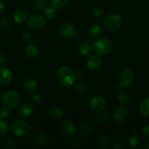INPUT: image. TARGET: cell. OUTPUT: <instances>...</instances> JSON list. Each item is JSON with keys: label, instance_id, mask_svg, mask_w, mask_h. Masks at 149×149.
Returning a JSON list of instances; mask_svg holds the SVG:
<instances>
[{"label": "cell", "instance_id": "cell-14", "mask_svg": "<svg viewBox=\"0 0 149 149\" xmlns=\"http://www.w3.org/2000/svg\"><path fill=\"white\" fill-rule=\"evenodd\" d=\"M49 141V136L45 132H38L34 139V143L39 148H42L47 145Z\"/></svg>", "mask_w": 149, "mask_h": 149}, {"label": "cell", "instance_id": "cell-3", "mask_svg": "<svg viewBox=\"0 0 149 149\" xmlns=\"http://www.w3.org/2000/svg\"><path fill=\"white\" fill-rule=\"evenodd\" d=\"M31 125L26 121L21 119H15L12 122L11 130L13 134L17 137L26 136L30 132Z\"/></svg>", "mask_w": 149, "mask_h": 149}, {"label": "cell", "instance_id": "cell-20", "mask_svg": "<svg viewBox=\"0 0 149 149\" xmlns=\"http://www.w3.org/2000/svg\"><path fill=\"white\" fill-rule=\"evenodd\" d=\"M13 19L15 23H18V24H22V23L26 22L27 15L25 12L22 11V10H18L13 15Z\"/></svg>", "mask_w": 149, "mask_h": 149}, {"label": "cell", "instance_id": "cell-33", "mask_svg": "<svg viewBox=\"0 0 149 149\" xmlns=\"http://www.w3.org/2000/svg\"><path fill=\"white\" fill-rule=\"evenodd\" d=\"M68 1L69 0H50V3L51 6L55 9H59L67 5Z\"/></svg>", "mask_w": 149, "mask_h": 149}, {"label": "cell", "instance_id": "cell-30", "mask_svg": "<svg viewBox=\"0 0 149 149\" xmlns=\"http://www.w3.org/2000/svg\"><path fill=\"white\" fill-rule=\"evenodd\" d=\"M74 88H75L76 91L80 94H86L89 90L87 84L84 82H81V81L76 83L75 85H74Z\"/></svg>", "mask_w": 149, "mask_h": 149}, {"label": "cell", "instance_id": "cell-38", "mask_svg": "<svg viewBox=\"0 0 149 149\" xmlns=\"http://www.w3.org/2000/svg\"><path fill=\"white\" fill-rule=\"evenodd\" d=\"M92 13H93V16H94V17H101V16H102V10H101V9L98 8V7H95V8H93Z\"/></svg>", "mask_w": 149, "mask_h": 149}, {"label": "cell", "instance_id": "cell-29", "mask_svg": "<svg viewBox=\"0 0 149 149\" xmlns=\"http://www.w3.org/2000/svg\"><path fill=\"white\" fill-rule=\"evenodd\" d=\"M1 146L5 149H15L17 147V143L12 138H5L2 141Z\"/></svg>", "mask_w": 149, "mask_h": 149}, {"label": "cell", "instance_id": "cell-39", "mask_svg": "<svg viewBox=\"0 0 149 149\" xmlns=\"http://www.w3.org/2000/svg\"><path fill=\"white\" fill-rule=\"evenodd\" d=\"M6 61V57L5 55H4L3 53H1L0 52V65H4Z\"/></svg>", "mask_w": 149, "mask_h": 149}, {"label": "cell", "instance_id": "cell-34", "mask_svg": "<svg viewBox=\"0 0 149 149\" xmlns=\"http://www.w3.org/2000/svg\"><path fill=\"white\" fill-rule=\"evenodd\" d=\"M10 113V111L8 107L5 106L0 107V118L1 119H5V118L8 117Z\"/></svg>", "mask_w": 149, "mask_h": 149}, {"label": "cell", "instance_id": "cell-9", "mask_svg": "<svg viewBox=\"0 0 149 149\" xmlns=\"http://www.w3.org/2000/svg\"><path fill=\"white\" fill-rule=\"evenodd\" d=\"M102 60L96 55H90L86 61V65L89 69L92 71H98L102 66Z\"/></svg>", "mask_w": 149, "mask_h": 149}, {"label": "cell", "instance_id": "cell-2", "mask_svg": "<svg viewBox=\"0 0 149 149\" xmlns=\"http://www.w3.org/2000/svg\"><path fill=\"white\" fill-rule=\"evenodd\" d=\"M92 49L99 55H106L111 52L112 44L110 39L107 38L98 39L92 45Z\"/></svg>", "mask_w": 149, "mask_h": 149}, {"label": "cell", "instance_id": "cell-22", "mask_svg": "<svg viewBox=\"0 0 149 149\" xmlns=\"http://www.w3.org/2000/svg\"><path fill=\"white\" fill-rule=\"evenodd\" d=\"M89 36L91 38H98L102 33V28L97 23H94L92 25L89 29Z\"/></svg>", "mask_w": 149, "mask_h": 149}, {"label": "cell", "instance_id": "cell-26", "mask_svg": "<svg viewBox=\"0 0 149 149\" xmlns=\"http://www.w3.org/2000/svg\"><path fill=\"white\" fill-rule=\"evenodd\" d=\"M109 120V116L106 112H101L97 113L95 116V121L96 123L99 124V125H104V124L107 123Z\"/></svg>", "mask_w": 149, "mask_h": 149}, {"label": "cell", "instance_id": "cell-1", "mask_svg": "<svg viewBox=\"0 0 149 149\" xmlns=\"http://www.w3.org/2000/svg\"><path fill=\"white\" fill-rule=\"evenodd\" d=\"M77 78L76 73L71 67L64 66L60 67L56 72V79L63 86H70L74 84Z\"/></svg>", "mask_w": 149, "mask_h": 149}, {"label": "cell", "instance_id": "cell-42", "mask_svg": "<svg viewBox=\"0 0 149 149\" xmlns=\"http://www.w3.org/2000/svg\"><path fill=\"white\" fill-rule=\"evenodd\" d=\"M112 148H115V149H119V148H122V146L121 145V143H115L113 145V146H112Z\"/></svg>", "mask_w": 149, "mask_h": 149}, {"label": "cell", "instance_id": "cell-25", "mask_svg": "<svg viewBox=\"0 0 149 149\" xmlns=\"http://www.w3.org/2000/svg\"><path fill=\"white\" fill-rule=\"evenodd\" d=\"M49 115L53 119H60L64 115V111L58 107H52L48 111Z\"/></svg>", "mask_w": 149, "mask_h": 149}, {"label": "cell", "instance_id": "cell-4", "mask_svg": "<svg viewBox=\"0 0 149 149\" xmlns=\"http://www.w3.org/2000/svg\"><path fill=\"white\" fill-rule=\"evenodd\" d=\"M21 101L20 95L15 91L10 90L3 95L2 102L4 105L9 109H14L20 104Z\"/></svg>", "mask_w": 149, "mask_h": 149}, {"label": "cell", "instance_id": "cell-13", "mask_svg": "<svg viewBox=\"0 0 149 149\" xmlns=\"http://www.w3.org/2000/svg\"><path fill=\"white\" fill-rule=\"evenodd\" d=\"M59 31L65 38H72L74 36V28L72 23H64L60 26Z\"/></svg>", "mask_w": 149, "mask_h": 149}, {"label": "cell", "instance_id": "cell-36", "mask_svg": "<svg viewBox=\"0 0 149 149\" xmlns=\"http://www.w3.org/2000/svg\"><path fill=\"white\" fill-rule=\"evenodd\" d=\"M32 101L33 102L34 104H39L42 101V97L40 95L35 94L32 97Z\"/></svg>", "mask_w": 149, "mask_h": 149}, {"label": "cell", "instance_id": "cell-8", "mask_svg": "<svg viewBox=\"0 0 149 149\" xmlns=\"http://www.w3.org/2000/svg\"><path fill=\"white\" fill-rule=\"evenodd\" d=\"M106 100L101 96H94L90 100V108L96 112L102 111L106 107Z\"/></svg>", "mask_w": 149, "mask_h": 149}, {"label": "cell", "instance_id": "cell-6", "mask_svg": "<svg viewBox=\"0 0 149 149\" xmlns=\"http://www.w3.org/2000/svg\"><path fill=\"white\" fill-rule=\"evenodd\" d=\"M45 17L39 14L32 15L26 20L27 26L33 30H39L42 29L45 25Z\"/></svg>", "mask_w": 149, "mask_h": 149}, {"label": "cell", "instance_id": "cell-19", "mask_svg": "<svg viewBox=\"0 0 149 149\" xmlns=\"http://www.w3.org/2000/svg\"><path fill=\"white\" fill-rule=\"evenodd\" d=\"M92 130H93V128H92L91 125L88 123V122H86V123H83V125H81V126L79 127L78 132L81 136L86 137L90 135L92 132Z\"/></svg>", "mask_w": 149, "mask_h": 149}, {"label": "cell", "instance_id": "cell-23", "mask_svg": "<svg viewBox=\"0 0 149 149\" xmlns=\"http://www.w3.org/2000/svg\"><path fill=\"white\" fill-rule=\"evenodd\" d=\"M117 99L118 101L123 104H127L130 101L131 96L127 92L124 91V90H120L117 94Z\"/></svg>", "mask_w": 149, "mask_h": 149}, {"label": "cell", "instance_id": "cell-41", "mask_svg": "<svg viewBox=\"0 0 149 149\" xmlns=\"http://www.w3.org/2000/svg\"><path fill=\"white\" fill-rule=\"evenodd\" d=\"M23 37H24V39H25V40H26V41L30 40L31 38H32V34H31L30 32L26 31V32H25L24 36H23Z\"/></svg>", "mask_w": 149, "mask_h": 149}, {"label": "cell", "instance_id": "cell-21", "mask_svg": "<svg viewBox=\"0 0 149 149\" xmlns=\"http://www.w3.org/2000/svg\"><path fill=\"white\" fill-rule=\"evenodd\" d=\"M140 112L144 117H149V98H145L140 105Z\"/></svg>", "mask_w": 149, "mask_h": 149}, {"label": "cell", "instance_id": "cell-37", "mask_svg": "<svg viewBox=\"0 0 149 149\" xmlns=\"http://www.w3.org/2000/svg\"><path fill=\"white\" fill-rule=\"evenodd\" d=\"M143 134L145 139L149 141V125H146L143 130Z\"/></svg>", "mask_w": 149, "mask_h": 149}, {"label": "cell", "instance_id": "cell-28", "mask_svg": "<svg viewBox=\"0 0 149 149\" xmlns=\"http://www.w3.org/2000/svg\"><path fill=\"white\" fill-rule=\"evenodd\" d=\"M140 140L139 138V137L137 136V135L136 134H133L129 138L128 140V143H129V147L130 148H136L138 147L139 144H140Z\"/></svg>", "mask_w": 149, "mask_h": 149}, {"label": "cell", "instance_id": "cell-5", "mask_svg": "<svg viewBox=\"0 0 149 149\" xmlns=\"http://www.w3.org/2000/svg\"><path fill=\"white\" fill-rule=\"evenodd\" d=\"M122 17L117 14L108 15L103 20L104 27L108 31L118 30L122 26Z\"/></svg>", "mask_w": 149, "mask_h": 149}, {"label": "cell", "instance_id": "cell-31", "mask_svg": "<svg viewBox=\"0 0 149 149\" xmlns=\"http://www.w3.org/2000/svg\"><path fill=\"white\" fill-rule=\"evenodd\" d=\"M34 6L38 10H45L48 7V1L46 0H34Z\"/></svg>", "mask_w": 149, "mask_h": 149}, {"label": "cell", "instance_id": "cell-40", "mask_svg": "<svg viewBox=\"0 0 149 149\" xmlns=\"http://www.w3.org/2000/svg\"><path fill=\"white\" fill-rule=\"evenodd\" d=\"M5 11V5L1 1H0V15L3 14Z\"/></svg>", "mask_w": 149, "mask_h": 149}, {"label": "cell", "instance_id": "cell-35", "mask_svg": "<svg viewBox=\"0 0 149 149\" xmlns=\"http://www.w3.org/2000/svg\"><path fill=\"white\" fill-rule=\"evenodd\" d=\"M0 25L3 27H8L10 25V20L7 17H2L0 18Z\"/></svg>", "mask_w": 149, "mask_h": 149}, {"label": "cell", "instance_id": "cell-16", "mask_svg": "<svg viewBox=\"0 0 149 149\" xmlns=\"http://www.w3.org/2000/svg\"><path fill=\"white\" fill-rule=\"evenodd\" d=\"M24 88L28 93H34L37 90L38 84L34 79L29 77L24 81Z\"/></svg>", "mask_w": 149, "mask_h": 149}, {"label": "cell", "instance_id": "cell-32", "mask_svg": "<svg viewBox=\"0 0 149 149\" xmlns=\"http://www.w3.org/2000/svg\"><path fill=\"white\" fill-rule=\"evenodd\" d=\"M56 10H55V8L53 7H47L45 10V13H44V15H45V17H46L48 20H52L54 17L56 16Z\"/></svg>", "mask_w": 149, "mask_h": 149}, {"label": "cell", "instance_id": "cell-27", "mask_svg": "<svg viewBox=\"0 0 149 149\" xmlns=\"http://www.w3.org/2000/svg\"><path fill=\"white\" fill-rule=\"evenodd\" d=\"M9 130H10V127H9L7 122L3 119H0V139L3 138L7 135Z\"/></svg>", "mask_w": 149, "mask_h": 149}, {"label": "cell", "instance_id": "cell-43", "mask_svg": "<svg viewBox=\"0 0 149 149\" xmlns=\"http://www.w3.org/2000/svg\"><path fill=\"white\" fill-rule=\"evenodd\" d=\"M143 148H146V149H149V145H145V146H143Z\"/></svg>", "mask_w": 149, "mask_h": 149}, {"label": "cell", "instance_id": "cell-17", "mask_svg": "<svg viewBox=\"0 0 149 149\" xmlns=\"http://www.w3.org/2000/svg\"><path fill=\"white\" fill-rule=\"evenodd\" d=\"M39 48L34 44H29L25 47V54L29 58H35L39 55Z\"/></svg>", "mask_w": 149, "mask_h": 149}, {"label": "cell", "instance_id": "cell-7", "mask_svg": "<svg viewBox=\"0 0 149 149\" xmlns=\"http://www.w3.org/2000/svg\"><path fill=\"white\" fill-rule=\"evenodd\" d=\"M134 81V74L131 69H124L120 75V84L123 87H129Z\"/></svg>", "mask_w": 149, "mask_h": 149}, {"label": "cell", "instance_id": "cell-18", "mask_svg": "<svg viewBox=\"0 0 149 149\" xmlns=\"http://www.w3.org/2000/svg\"><path fill=\"white\" fill-rule=\"evenodd\" d=\"M92 46L89 42H82L77 46V50L82 55H87L91 52Z\"/></svg>", "mask_w": 149, "mask_h": 149}, {"label": "cell", "instance_id": "cell-24", "mask_svg": "<svg viewBox=\"0 0 149 149\" xmlns=\"http://www.w3.org/2000/svg\"><path fill=\"white\" fill-rule=\"evenodd\" d=\"M96 145L101 149H106L109 147L110 140L106 135H101L98 138Z\"/></svg>", "mask_w": 149, "mask_h": 149}, {"label": "cell", "instance_id": "cell-10", "mask_svg": "<svg viewBox=\"0 0 149 149\" xmlns=\"http://www.w3.org/2000/svg\"><path fill=\"white\" fill-rule=\"evenodd\" d=\"M60 129L63 135L67 137L72 136L74 135L75 132V126L74 123L71 120H68V119H66L61 122L60 125Z\"/></svg>", "mask_w": 149, "mask_h": 149}, {"label": "cell", "instance_id": "cell-11", "mask_svg": "<svg viewBox=\"0 0 149 149\" xmlns=\"http://www.w3.org/2000/svg\"><path fill=\"white\" fill-rule=\"evenodd\" d=\"M128 113L129 111L127 108L124 106H119L113 111L112 113V118L116 122H124L128 116Z\"/></svg>", "mask_w": 149, "mask_h": 149}, {"label": "cell", "instance_id": "cell-15", "mask_svg": "<svg viewBox=\"0 0 149 149\" xmlns=\"http://www.w3.org/2000/svg\"><path fill=\"white\" fill-rule=\"evenodd\" d=\"M34 113V108L29 103H24L21 105L18 109V113L19 116L23 117H29Z\"/></svg>", "mask_w": 149, "mask_h": 149}, {"label": "cell", "instance_id": "cell-12", "mask_svg": "<svg viewBox=\"0 0 149 149\" xmlns=\"http://www.w3.org/2000/svg\"><path fill=\"white\" fill-rule=\"evenodd\" d=\"M13 74L10 70L7 68H0V85L6 86L13 81Z\"/></svg>", "mask_w": 149, "mask_h": 149}]
</instances>
